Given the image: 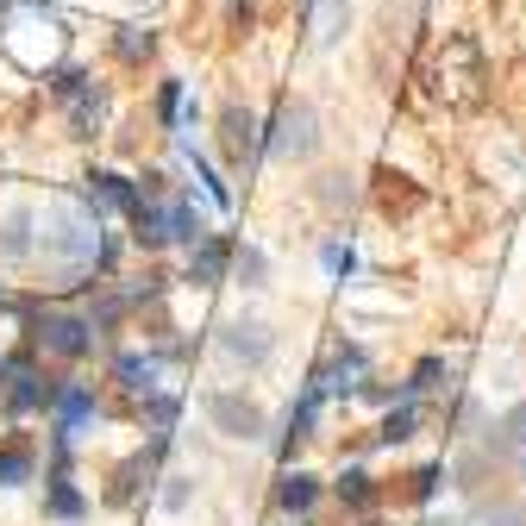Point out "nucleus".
I'll list each match as a JSON object with an SVG mask.
<instances>
[{"instance_id": "nucleus-1", "label": "nucleus", "mask_w": 526, "mask_h": 526, "mask_svg": "<svg viewBox=\"0 0 526 526\" xmlns=\"http://www.w3.org/2000/svg\"><path fill=\"white\" fill-rule=\"evenodd\" d=\"M44 257L69 276L101 263V213L82 201H51V213H44Z\"/></svg>"}, {"instance_id": "nucleus-2", "label": "nucleus", "mask_w": 526, "mask_h": 526, "mask_svg": "<svg viewBox=\"0 0 526 526\" xmlns=\"http://www.w3.org/2000/svg\"><path fill=\"white\" fill-rule=\"evenodd\" d=\"M489 82V63H483V44H476L470 32H451L439 44V57H433V94L445 107H483V88Z\"/></svg>"}, {"instance_id": "nucleus-3", "label": "nucleus", "mask_w": 526, "mask_h": 526, "mask_svg": "<svg viewBox=\"0 0 526 526\" xmlns=\"http://www.w3.org/2000/svg\"><path fill=\"white\" fill-rule=\"evenodd\" d=\"M13 314L26 320V339L44 345L51 357H69V364H76V357L94 351V320H82V314H38L32 301H19Z\"/></svg>"}, {"instance_id": "nucleus-4", "label": "nucleus", "mask_w": 526, "mask_h": 526, "mask_svg": "<svg viewBox=\"0 0 526 526\" xmlns=\"http://www.w3.org/2000/svg\"><path fill=\"white\" fill-rule=\"evenodd\" d=\"M0 389H7V408L13 414H32V408H57L63 382H44L32 370V351H19V357H0Z\"/></svg>"}, {"instance_id": "nucleus-5", "label": "nucleus", "mask_w": 526, "mask_h": 526, "mask_svg": "<svg viewBox=\"0 0 526 526\" xmlns=\"http://www.w3.org/2000/svg\"><path fill=\"white\" fill-rule=\"evenodd\" d=\"M207 420L220 426L226 439H245V445H257L263 433H270V420H263V408L251 395H238V389H213L207 395Z\"/></svg>"}, {"instance_id": "nucleus-6", "label": "nucleus", "mask_w": 526, "mask_h": 526, "mask_svg": "<svg viewBox=\"0 0 526 526\" xmlns=\"http://www.w3.org/2000/svg\"><path fill=\"white\" fill-rule=\"evenodd\" d=\"M314 126H320V119H314V107H307V101H282L276 132H270V145H263V151L282 157V163H289V157H314V145H320Z\"/></svg>"}, {"instance_id": "nucleus-7", "label": "nucleus", "mask_w": 526, "mask_h": 526, "mask_svg": "<svg viewBox=\"0 0 526 526\" xmlns=\"http://www.w3.org/2000/svg\"><path fill=\"white\" fill-rule=\"evenodd\" d=\"M270 351H276V332L263 320H226L220 326V357H226V364L257 370V364H270Z\"/></svg>"}, {"instance_id": "nucleus-8", "label": "nucleus", "mask_w": 526, "mask_h": 526, "mask_svg": "<svg viewBox=\"0 0 526 526\" xmlns=\"http://www.w3.org/2000/svg\"><path fill=\"white\" fill-rule=\"evenodd\" d=\"M163 445H170V433H151V445H145V451H132V458L113 470V483H107V501H113V508H132V501H138V489H145L151 476H157Z\"/></svg>"}, {"instance_id": "nucleus-9", "label": "nucleus", "mask_w": 526, "mask_h": 526, "mask_svg": "<svg viewBox=\"0 0 526 526\" xmlns=\"http://www.w3.org/2000/svg\"><path fill=\"white\" fill-rule=\"evenodd\" d=\"M232 238L226 232H207L195 251H188V282H195V289H213V282H220L226 270H232Z\"/></svg>"}, {"instance_id": "nucleus-10", "label": "nucleus", "mask_w": 526, "mask_h": 526, "mask_svg": "<svg viewBox=\"0 0 526 526\" xmlns=\"http://www.w3.org/2000/svg\"><path fill=\"white\" fill-rule=\"evenodd\" d=\"M88 207L94 213H138V182H126V176H113V170H94L88 176Z\"/></svg>"}, {"instance_id": "nucleus-11", "label": "nucleus", "mask_w": 526, "mask_h": 526, "mask_svg": "<svg viewBox=\"0 0 526 526\" xmlns=\"http://www.w3.org/2000/svg\"><path fill=\"white\" fill-rule=\"evenodd\" d=\"M163 364H170L163 351H119V357H113V376L126 382L132 395H151V389H157V370H163Z\"/></svg>"}, {"instance_id": "nucleus-12", "label": "nucleus", "mask_w": 526, "mask_h": 526, "mask_svg": "<svg viewBox=\"0 0 526 526\" xmlns=\"http://www.w3.org/2000/svg\"><path fill=\"white\" fill-rule=\"evenodd\" d=\"M220 138H226V157H232V163H251V151H257V113L232 101V107L220 113Z\"/></svg>"}, {"instance_id": "nucleus-13", "label": "nucleus", "mask_w": 526, "mask_h": 526, "mask_svg": "<svg viewBox=\"0 0 526 526\" xmlns=\"http://www.w3.org/2000/svg\"><path fill=\"white\" fill-rule=\"evenodd\" d=\"M314 501H320V476H307V470H282V483H276V508H282V514L307 520V514H314Z\"/></svg>"}, {"instance_id": "nucleus-14", "label": "nucleus", "mask_w": 526, "mask_h": 526, "mask_svg": "<svg viewBox=\"0 0 526 526\" xmlns=\"http://www.w3.org/2000/svg\"><path fill=\"white\" fill-rule=\"evenodd\" d=\"M63 107H69V132H76V138H94V132H101V119H107V94L94 88V82H82Z\"/></svg>"}, {"instance_id": "nucleus-15", "label": "nucleus", "mask_w": 526, "mask_h": 526, "mask_svg": "<svg viewBox=\"0 0 526 526\" xmlns=\"http://www.w3.org/2000/svg\"><path fill=\"white\" fill-rule=\"evenodd\" d=\"M345 19H351V7H345V0H314V13H307V32H314V51H326V44H339Z\"/></svg>"}, {"instance_id": "nucleus-16", "label": "nucleus", "mask_w": 526, "mask_h": 526, "mask_svg": "<svg viewBox=\"0 0 526 526\" xmlns=\"http://www.w3.org/2000/svg\"><path fill=\"white\" fill-rule=\"evenodd\" d=\"M101 408H94V395L82 389V382H63L57 389V433H76L82 420H94Z\"/></svg>"}, {"instance_id": "nucleus-17", "label": "nucleus", "mask_w": 526, "mask_h": 526, "mask_svg": "<svg viewBox=\"0 0 526 526\" xmlns=\"http://www.w3.org/2000/svg\"><path fill=\"white\" fill-rule=\"evenodd\" d=\"M132 238L138 245H170V207L163 201H138V213H132Z\"/></svg>"}, {"instance_id": "nucleus-18", "label": "nucleus", "mask_w": 526, "mask_h": 526, "mask_svg": "<svg viewBox=\"0 0 526 526\" xmlns=\"http://www.w3.org/2000/svg\"><path fill=\"white\" fill-rule=\"evenodd\" d=\"M414 426H420V401H414V395H401L395 408H389V420L376 426V445H401V439H414Z\"/></svg>"}, {"instance_id": "nucleus-19", "label": "nucleus", "mask_w": 526, "mask_h": 526, "mask_svg": "<svg viewBox=\"0 0 526 526\" xmlns=\"http://www.w3.org/2000/svg\"><path fill=\"white\" fill-rule=\"evenodd\" d=\"M44 508H51L57 520H82V514H88V501H82V489L69 483V476H51V495H44Z\"/></svg>"}, {"instance_id": "nucleus-20", "label": "nucleus", "mask_w": 526, "mask_h": 526, "mask_svg": "<svg viewBox=\"0 0 526 526\" xmlns=\"http://www.w3.org/2000/svg\"><path fill=\"white\" fill-rule=\"evenodd\" d=\"M170 238H176V245H188V251H195L201 238H207V220H201V213L188 207V201H170Z\"/></svg>"}, {"instance_id": "nucleus-21", "label": "nucleus", "mask_w": 526, "mask_h": 526, "mask_svg": "<svg viewBox=\"0 0 526 526\" xmlns=\"http://www.w3.org/2000/svg\"><path fill=\"white\" fill-rule=\"evenodd\" d=\"M232 276H238V289H263V276H270V257H263L257 245H238V251H232Z\"/></svg>"}, {"instance_id": "nucleus-22", "label": "nucleus", "mask_w": 526, "mask_h": 526, "mask_svg": "<svg viewBox=\"0 0 526 526\" xmlns=\"http://www.w3.org/2000/svg\"><path fill=\"white\" fill-rule=\"evenodd\" d=\"M339 501H345V508H357V514L376 508V476H370V470H345V476H339Z\"/></svg>"}, {"instance_id": "nucleus-23", "label": "nucleus", "mask_w": 526, "mask_h": 526, "mask_svg": "<svg viewBox=\"0 0 526 526\" xmlns=\"http://www.w3.org/2000/svg\"><path fill=\"white\" fill-rule=\"evenodd\" d=\"M489 451H526V401L501 414V426L489 433Z\"/></svg>"}, {"instance_id": "nucleus-24", "label": "nucleus", "mask_w": 526, "mask_h": 526, "mask_svg": "<svg viewBox=\"0 0 526 526\" xmlns=\"http://www.w3.org/2000/svg\"><path fill=\"white\" fill-rule=\"evenodd\" d=\"M32 251V213L19 207V213H7V226H0V257H26Z\"/></svg>"}, {"instance_id": "nucleus-25", "label": "nucleus", "mask_w": 526, "mask_h": 526, "mask_svg": "<svg viewBox=\"0 0 526 526\" xmlns=\"http://www.w3.org/2000/svg\"><path fill=\"white\" fill-rule=\"evenodd\" d=\"M32 483V451L26 445H0V489Z\"/></svg>"}, {"instance_id": "nucleus-26", "label": "nucleus", "mask_w": 526, "mask_h": 526, "mask_svg": "<svg viewBox=\"0 0 526 526\" xmlns=\"http://www.w3.org/2000/svg\"><path fill=\"white\" fill-rule=\"evenodd\" d=\"M151 44H157V38H151V32H138V26H119V32H113L119 63H145V57H151Z\"/></svg>"}, {"instance_id": "nucleus-27", "label": "nucleus", "mask_w": 526, "mask_h": 526, "mask_svg": "<svg viewBox=\"0 0 526 526\" xmlns=\"http://www.w3.org/2000/svg\"><path fill=\"white\" fill-rule=\"evenodd\" d=\"M445 376H451V370H445V357H420L414 376H408V395H414V401H420V395H433Z\"/></svg>"}, {"instance_id": "nucleus-28", "label": "nucleus", "mask_w": 526, "mask_h": 526, "mask_svg": "<svg viewBox=\"0 0 526 526\" xmlns=\"http://www.w3.org/2000/svg\"><path fill=\"white\" fill-rule=\"evenodd\" d=\"M138 414H145L151 426H157V433H170V426H176V395H138Z\"/></svg>"}, {"instance_id": "nucleus-29", "label": "nucleus", "mask_w": 526, "mask_h": 526, "mask_svg": "<svg viewBox=\"0 0 526 526\" xmlns=\"http://www.w3.org/2000/svg\"><path fill=\"white\" fill-rule=\"evenodd\" d=\"M157 119H163V126H182V82H163V94H157Z\"/></svg>"}, {"instance_id": "nucleus-30", "label": "nucleus", "mask_w": 526, "mask_h": 526, "mask_svg": "<svg viewBox=\"0 0 526 526\" xmlns=\"http://www.w3.org/2000/svg\"><path fill=\"white\" fill-rule=\"evenodd\" d=\"M188 495H195V476H163V508H170V514L188 508Z\"/></svg>"}, {"instance_id": "nucleus-31", "label": "nucleus", "mask_w": 526, "mask_h": 526, "mask_svg": "<svg viewBox=\"0 0 526 526\" xmlns=\"http://www.w3.org/2000/svg\"><path fill=\"white\" fill-rule=\"evenodd\" d=\"M408 489H414V501H433V489H439V464H420Z\"/></svg>"}, {"instance_id": "nucleus-32", "label": "nucleus", "mask_w": 526, "mask_h": 526, "mask_svg": "<svg viewBox=\"0 0 526 526\" xmlns=\"http://www.w3.org/2000/svg\"><path fill=\"white\" fill-rule=\"evenodd\" d=\"M163 188H170V176H163V170H145V176H138V201H163Z\"/></svg>"}, {"instance_id": "nucleus-33", "label": "nucleus", "mask_w": 526, "mask_h": 526, "mask_svg": "<svg viewBox=\"0 0 526 526\" xmlns=\"http://www.w3.org/2000/svg\"><path fill=\"white\" fill-rule=\"evenodd\" d=\"M351 263H357L351 245H326V270H332V276H351Z\"/></svg>"}, {"instance_id": "nucleus-34", "label": "nucleus", "mask_w": 526, "mask_h": 526, "mask_svg": "<svg viewBox=\"0 0 526 526\" xmlns=\"http://www.w3.org/2000/svg\"><path fill=\"white\" fill-rule=\"evenodd\" d=\"M232 19H238V26H251V0H232Z\"/></svg>"}, {"instance_id": "nucleus-35", "label": "nucleus", "mask_w": 526, "mask_h": 526, "mask_svg": "<svg viewBox=\"0 0 526 526\" xmlns=\"http://www.w3.org/2000/svg\"><path fill=\"white\" fill-rule=\"evenodd\" d=\"M7 307H19V301H13V295H7V289H0V314H7Z\"/></svg>"}, {"instance_id": "nucleus-36", "label": "nucleus", "mask_w": 526, "mask_h": 526, "mask_svg": "<svg viewBox=\"0 0 526 526\" xmlns=\"http://www.w3.org/2000/svg\"><path fill=\"white\" fill-rule=\"evenodd\" d=\"M426 526H458V520H426Z\"/></svg>"}, {"instance_id": "nucleus-37", "label": "nucleus", "mask_w": 526, "mask_h": 526, "mask_svg": "<svg viewBox=\"0 0 526 526\" xmlns=\"http://www.w3.org/2000/svg\"><path fill=\"white\" fill-rule=\"evenodd\" d=\"M295 526H301V520H295Z\"/></svg>"}]
</instances>
